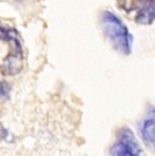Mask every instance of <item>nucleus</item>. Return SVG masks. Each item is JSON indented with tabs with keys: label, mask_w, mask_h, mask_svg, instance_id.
<instances>
[{
	"label": "nucleus",
	"mask_w": 155,
	"mask_h": 156,
	"mask_svg": "<svg viewBox=\"0 0 155 156\" xmlns=\"http://www.w3.org/2000/svg\"><path fill=\"white\" fill-rule=\"evenodd\" d=\"M99 23L106 40L118 53L129 55L132 52L133 35L118 15H116L113 11L105 10L99 15Z\"/></svg>",
	"instance_id": "obj_1"
},
{
	"label": "nucleus",
	"mask_w": 155,
	"mask_h": 156,
	"mask_svg": "<svg viewBox=\"0 0 155 156\" xmlns=\"http://www.w3.org/2000/svg\"><path fill=\"white\" fill-rule=\"evenodd\" d=\"M0 40L5 49L2 60L3 75H16L23 64V44L19 33L11 26H0Z\"/></svg>",
	"instance_id": "obj_2"
},
{
	"label": "nucleus",
	"mask_w": 155,
	"mask_h": 156,
	"mask_svg": "<svg viewBox=\"0 0 155 156\" xmlns=\"http://www.w3.org/2000/svg\"><path fill=\"white\" fill-rule=\"evenodd\" d=\"M117 4L138 25L148 26L155 20V0H117Z\"/></svg>",
	"instance_id": "obj_3"
},
{
	"label": "nucleus",
	"mask_w": 155,
	"mask_h": 156,
	"mask_svg": "<svg viewBox=\"0 0 155 156\" xmlns=\"http://www.w3.org/2000/svg\"><path fill=\"white\" fill-rule=\"evenodd\" d=\"M109 156H143V151L132 129L128 126L117 129L114 141L110 147Z\"/></svg>",
	"instance_id": "obj_4"
},
{
	"label": "nucleus",
	"mask_w": 155,
	"mask_h": 156,
	"mask_svg": "<svg viewBox=\"0 0 155 156\" xmlns=\"http://www.w3.org/2000/svg\"><path fill=\"white\" fill-rule=\"evenodd\" d=\"M139 134L143 144L147 148L155 149V106L148 105L143 118L138 125Z\"/></svg>",
	"instance_id": "obj_5"
},
{
	"label": "nucleus",
	"mask_w": 155,
	"mask_h": 156,
	"mask_svg": "<svg viewBox=\"0 0 155 156\" xmlns=\"http://www.w3.org/2000/svg\"><path fill=\"white\" fill-rule=\"evenodd\" d=\"M11 92V87H8L7 82H2V84H0V94H2V99H7L8 94Z\"/></svg>",
	"instance_id": "obj_6"
}]
</instances>
